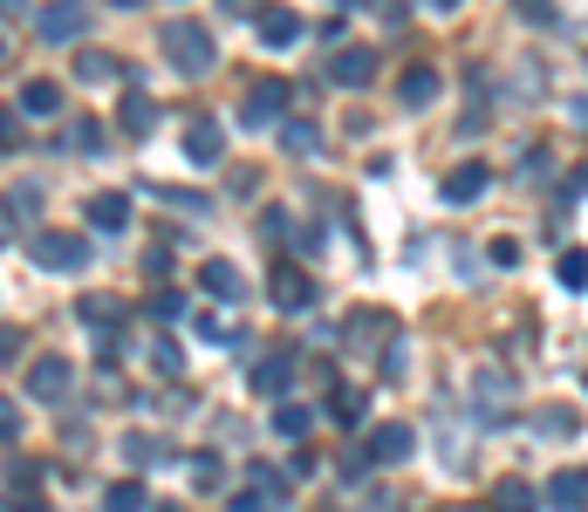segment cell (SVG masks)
<instances>
[{
  "mask_svg": "<svg viewBox=\"0 0 588 512\" xmlns=\"http://www.w3.org/2000/svg\"><path fill=\"white\" fill-rule=\"evenodd\" d=\"M485 260H493V267H520V240H493V246H485Z\"/></svg>",
  "mask_w": 588,
  "mask_h": 512,
  "instance_id": "obj_41",
  "label": "cell"
},
{
  "mask_svg": "<svg viewBox=\"0 0 588 512\" xmlns=\"http://www.w3.org/2000/svg\"><path fill=\"white\" fill-rule=\"evenodd\" d=\"M28 342H21V328H0V355H21Z\"/></svg>",
  "mask_w": 588,
  "mask_h": 512,
  "instance_id": "obj_45",
  "label": "cell"
},
{
  "mask_svg": "<svg viewBox=\"0 0 588 512\" xmlns=\"http://www.w3.org/2000/svg\"><path fill=\"white\" fill-rule=\"evenodd\" d=\"M14 48H21V35L8 28V21H0V69H8V62H14Z\"/></svg>",
  "mask_w": 588,
  "mask_h": 512,
  "instance_id": "obj_44",
  "label": "cell"
},
{
  "mask_svg": "<svg viewBox=\"0 0 588 512\" xmlns=\"http://www.w3.org/2000/svg\"><path fill=\"white\" fill-rule=\"evenodd\" d=\"M247 485H253V492H261L267 505H280V499H288V478H280L274 465H253V472H247Z\"/></svg>",
  "mask_w": 588,
  "mask_h": 512,
  "instance_id": "obj_31",
  "label": "cell"
},
{
  "mask_svg": "<svg viewBox=\"0 0 588 512\" xmlns=\"http://www.w3.org/2000/svg\"><path fill=\"white\" fill-rule=\"evenodd\" d=\"M89 28V0H48L35 8V41H83Z\"/></svg>",
  "mask_w": 588,
  "mask_h": 512,
  "instance_id": "obj_4",
  "label": "cell"
},
{
  "mask_svg": "<svg viewBox=\"0 0 588 512\" xmlns=\"http://www.w3.org/2000/svg\"><path fill=\"white\" fill-rule=\"evenodd\" d=\"M233 512H267V499H261V492H240V499H233Z\"/></svg>",
  "mask_w": 588,
  "mask_h": 512,
  "instance_id": "obj_46",
  "label": "cell"
},
{
  "mask_svg": "<svg viewBox=\"0 0 588 512\" xmlns=\"http://www.w3.org/2000/svg\"><path fill=\"white\" fill-rule=\"evenodd\" d=\"M336 8H343V14H356V8H370V0H336Z\"/></svg>",
  "mask_w": 588,
  "mask_h": 512,
  "instance_id": "obj_51",
  "label": "cell"
},
{
  "mask_svg": "<svg viewBox=\"0 0 588 512\" xmlns=\"http://www.w3.org/2000/svg\"><path fill=\"white\" fill-rule=\"evenodd\" d=\"M75 75H83V83L96 89V83H117L123 62H117V56H104V48H83V56H75Z\"/></svg>",
  "mask_w": 588,
  "mask_h": 512,
  "instance_id": "obj_23",
  "label": "cell"
},
{
  "mask_svg": "<svg viewBox=\"0 0 588 512\" xmlns=\"http://www.w3.org/2000/svg\"><path fill=\"white\" fill-rule=\"evenodd\" d=\"M110 512H151L144 485H137V478H117V485H110Z\"/></svg>",
  "mask_w": 588,
  "mask_h": 512,
  "instance_id": "obj_32",
  "label": "cell"
},
{
  "mask_svg": "<svg viewBox=\"0 0 588 512\" xmlns=\"http://www.w3.org/2000/svg\"><path fill=\"white\" fill-rule=\"evenodd\" d=\"M0 14H21V0H0Z\"/></svg>",
  "mask_w": 588,
  "mask_h": 512,
  "instance_id": "obj_52",
  "label": "cell"
},
{
  "mask_svg": "<svg viewBox=\"0 0 588 512\" xmlns=\"http://www.w3.org/2000/svg\"><path fill=\"white\" fill-rule=\"evenodd\" d=\"M581 382H588V376H581Z\"/></svg>",
  "mask_w": 588,
  "mask_h": 512,
  "instance_id": "obj_57",
  "label": "cell"
},
{
  "mask_svg": "<svg viewBox=\"0 0 588 512\" xmlns=\"http://www.w3.org/2000/svg\"><path fill=\"white\" fill-rule=\"evenodd\" d=\"M548 505H554V512H588V472H575V465L554 472V478H548Z\"/></svg>",
  "mask_w": 588,
  "mask_h": 512,
  "instance_id": "obj_14",
  "label": "cell"
},
{
  "mask_svg": "<svg viewBox=\"0 0 588 512\" xmlns=\"http://www.w3.org/2000/svg\"><path fill=\"white\" fill-rule=\"evenodd\" d=\"M219 8H226V14H247V8H253V0H219Z\"/></svg>",
  "mask_w": 588,
  "mask_h": 512,
  "instance_id": "obj_50",
  "label": "cell"
},
{
  "mask_svg": "<svg viewBox=\"0 0 588 512\" xmlns=\"http://www.w3.org/2000/svg\"><path fill=\"white\" fill-rule=\"evenodd\" d=\"M288 382H295V355L280 349V355H267V363L253 369V397H288Z\"/></svg>",
  "mask_w": 588,
  "mask_h": 512,
  "instance_id": "obj_20",
  "label": "cell"
},
{
  "mask_svg": "<svg viewBox=\"0 0 588 512\" xmlns=\"http://www.w3.org/2000/svg\"><path fill=\"white\" fill-rule=\"evenodd\" d=\"M527 424L541 430V438H581V410H575V403H541Z\"/></svg>",
  "mask_w": 588,
  "mask_h": 512,
  "instance_id": "obj_17",
  "label": "cell"
},
{
  "mask_svg": "<svg viewBox=\"0 0 588 512\" xmlns=\"http://www.w3.org/2000/svg\"><path fill=\"white\" fill-rule=\"evenodd\" d=\"M439 89H445V83H439V69H431V62H411V69L397 75V96L411 102V110H424V102H439Z\"/></svg>",
  "mask_w": 588,
  "mask_h": 512,
  "instance_id": "obj_13",
  "label": "cell"
},
{
  "mask_svg": "<svg viewBox=\"0 0 588 512\" xmlns=\"http://www.w3.org/2000/svg\"><path fill=\"white\" fill-rule=\"evenodd\" d=\"M328 83H343V89H363V83H376V48H336L328 56Z\"/></svg>",
  "mask_w": 588,
  "mask_h": 512,
  "instance_id": "obj_8",
  "label": "cell"
},
{
  "mask_svg": "<svg viewBox=\"0 0 588 512\" xmlns=\"http://www.w3.org/2000/svg\"><path fill=\"white\" fill-rule=\"evenodd\" d=\"M267 294H274V307H288V315H301V307L315 301V280L301 273L295 260H280V267L267 273Z\"/></svg>",
  "mask_w": 588,
  "mask_h": 512,
  "instance_id": "obj_7",
  "label": "cell"
},
{
  "mask_svg": "<svg viewBox=\"0 0 588 512\" xmlns=\"http://www.w3.org/2000/svg\"><path fill=\"white\" fill-rule=\"evenodd\" d=\"M0 205H8L14 225H28V219L41 212V185H28V178H21V185H8V198H0Z\"/></svg>",
  "mask_w": 588,
  "mask_h": 512,
  "instance_id": "obj_26",
  "label": "cell"
},
{
  "mask_svg": "<svg viewBox=\"0 0 588 512\" xmlns=\"http://www.w3.org/2000/svg\"><path fill=\"white\" fill-rule=\"evenodd\" d=\"M89 225L96 233H123V225H131V198L123 192H96L89 198Z\"/></svg>",
  "mask_w": 588,
  "mask_h": 512,
  "instance_id": "obj_19",
  "label": "cell"
},
{
  "mask_svg": "<svg viewBox=\"0 0 588 512\" xmlns=\"http://www.w3.org/2000/svg\"><path fill=\"white\" fill-rule=\"evenodd\" d=\"M493 512H541V492H533L527 478H500L493 485V499H485Z\"/></svg>",
  "mask_w": 588,
  "mask_h": 512,
  "instance_id": "obj_21",
  "label": "cell"
},
{
  "mask_svg": "<svg viewBox=\"0 0 588 512\" xmlns=\"http://www.w3.org/2000/svg\"><path fill=\"white\" fill-rule=\"evenodd\" d=\"M21 117H28V123L62 117V83H48V75H35V83H21Z\"/></svg>",
  "mask_w": 588,
  "mask_h": 512,
  "instance_id": "obj_12",
  "label": "cell"
},
{
  "mask_svg": "<svg viewBox=\"0 0 588 512\" xmlns=\"http://www.w3.org/2000/svg\"><path fill=\"white\" fill-rule=\"evenodd\" d=\"M144 307H151V315H158V321H171V315H185V301H178L171 288H158V294H151Z\"/></svg>",
  "mask_w": 588,
  "mask_h": 512,
  "instance_id": "obj_38",
  "label": "cell"
},
{
  "mask_svg": "<svg viewBox=\"0 0 588 512\" xmlns=\"http://www.w3.org/2000/svg\"><path fill=\"white\" fill-rule=\"evenodd\" d=\"M185 158H192V164H219V158H226V131H219L213 117H199L192 131H185Z\"/></svg>",
  "mask_w": 588,
  "mask_h": 512,
  "instance_id": "obj_15",
  "label": "cell"
},
{
  "mask_svg": "<svg viewBox=\"0 0 588 512\" xmlns=\"http://www.w3.org/2000/svg\"><path fill=\"white\" fill-rule=\"evenodd\" d=\"M363 451H370V465H404V458L418 451V430L411 424H376Z\"/></svg>",
  "mask_w": 588,
  "mask_h": 512,
  "instance_id": "obj_9",
  "label": "cell"
},
{
  "mask_svg": "<svg viewBox=\"0 0 588 512\" xmlns=\"http://www.w3.org/2000/svg\"><path fill=\"white\" fill-rule=\"evenodd\" d=\"M274 430H280V438H309V430H315V410H309V403H280V410H274Z\"/></svg>",
  "mask_w": 588,
  "mask_h": 512,
  "instance_id": "obj_28",
  "label": "cell"
},
{
  "mask_svg": "<svg viewBox=\"0 0 588 512\" xmlns=\"http://www.w3.org/2000/svg\"><path fill=\"white\" fill-rule=\"evenodd\" d=\"M424 8H439V14H458V8H466V0H424Z\"/></svg>",
  "mask_w": 588,
  "mask_h": 512,
  "instance_id": "obj_48",
  "label": "cell"
},
{
  "mask_svg": "<svg viewBox=\"0 0 588 512\" xmlns=\"http://www.w3.org/2000/svg\"><path fill=\"white\" fill-rule=\"evenodd\" d=\"M69 382H75V363H69V355H35L21 390H28L35 403H69Z\"/></svg>",
  "mask_w": 588,
  "mask_h": 512,
  "instance_id": "obj_5",
  "label": "cell"
},
{
  "mask_svg": "<svg viewBox=\"0 0 588 512\" xmlns=\"http://www.w3.org/2000/svg\"><path fill=\"white\" fill-rule=\"evenodd\" d=\"M123 458L151 472V465H165V444H158V438H131V444H123Z\"/></svg>",
  "mask_w": 588,
  "mask_h": 512,
  "instance_id": "obj_35",
  "label": "cell"
},
{
  "mask_svg": "<svg viewBox=\"0 0 588 512\" xmlns=\"http://www.w3.org/2000/svg\"><path fill=\"white\" fill-rule=\"evenodd\" d=\"M192 328H199V342H233V328H226L219 315H199Z\"/></svg>",
  "mask_w": 588,
  "mask_h": 512,
  "instance_id": "obj_42",
  "label": "cell"
},
{
  "mask_svg": "<svg viewBox=\"0 0 588 512\" xmlns=\"http://www.w3.org/2000/svg\"><path fill=\"white\" fill-rule=\"evenodd\" d=\"M144 198H158V205H178V212H199V219L213 212V198H206V192H178V185H144Z\"/></svg>",
  "mask_w": 588,
  "mask_h": 512,
  "instance_id": "obj_25",
  "label": "cell"
},
{
  "mask_svg": "<svg viewBox=\"0 0 588 512\" xmlns=\"http://www.w3.org/2000/svg\"><path fill=\"white\" fill-rule=\"evenodd\" d=\"M288 102H295V83H280V75H253L247 102H240V123H247V131H274V123L288 117Z\"/></svg>",
  "mask_w": 588,
  "mask_h": 512,
  "instance_id": "obj_2",
  "label": "cell"
},
{
  "mask_svg": "<svg viewBox=\"0 0 588 512\" xmlns=\"http://www.w3.org/2000/svg\"><path fill=\"white\" fill-rule=\"evenodd\" d=\"M117 8H144V0H117Z\"/></svg>",
  "mask_w": 588,
  "mask_h": 512,
  "instance_id": "obj_54",
  "label": "cell"
},
{
  "mask_svg": "<svg viewBox=\"0 0 588 512\" xmlns=\"http://www.w3.org/2000/svg\"><path fill=\"white\" fill-rule=\"evenodd\" d=\"M21 137H28V117H21V110H0V150H21Z\"/></svg>",
  "mask_w": 588,
  "mask_h": 512,
  "instance_id": "obj_37",
  "label": "cell"
},
{
  "mask_svg": "<svg viewBox=\"0 0 588 512\" xmlns=\"http://www.w3.org/2000/svg\"><path fill=\"white\" fill-rule=\"evenodd\" d=\"M548 164H554V150H548V144H533L527 158H520V178H548Z\"/></svg>",
  "mask_w": 588,
  "mask_h": 512,
  "instance_id": "obj_40",
  "label": "cell"
},
{
  "mask_svg": "<svg viewBox=\"0 0 588 512\" xmlns=\"http://www.w3.org/2000/svg\"><path fill=\"white\" fill-rule=\"evenodd\" d=\"M253 28H261L267 48H288V41H301V14L295 8H261V14H253Z\"/></svg>",
  "mask_w": 588,
  "mask_h": 512,
  "instance_id": "obj_18",
  "label": "cell"
},
{
  "mask_svg": "<svg viewBox=\"0 0 588 512\" xmlns=\"http://www.w3.org/2000/svg\"><path fill=\"white\" fill-rule=\"evenodd\" d=\"M0 438H21V410L8 397H0Z\"/></svg>",
  "mask_w": 588,
  "mask_h": 512,
  "instance_id": "obj_43",
  "label": "cell"
},
{
  "mask_svg": "<svg viewBox=\"0 0 588 512\" xmlns=\"http://www.w3.org/2000/svg\"><path fill=\"white\" fill-rule=\"evenodd\" d=\"M485 185H493V171H485L479 158L472 164H458V171H445V205H472V198H485Z\"/></svg>",
  "mask_w": 588,
  "mask_h": 512,
  "instance_id": "obj_11",
  "label": "cell"
},
{
  "mask_svg": "<svg viewBox=\"0 0 588 512\" xmlns=\"http://www.w3.org/2000/svg\"><path fill=\"white\" fill-rule=\"evenodd\" d=\"M28 512H48V505H28Z\"/></svg>",
  "mask_w": 588,
  "mask_h": 512,
  "instance_id": "obj_56",
  "label": "cell"
},
{
  "mask_svg": "<svg viewBox=\"0 0 588 512\" xmlns=\"http://www.w3.org/2000/svg\"><path fill=\"white\" fill-rule=\"evenodd\" d=\"M199 288H206L213 301H240V294H247V280H240L233 260H199Z\"/></svg>",
  "mask_w": 588,
  "mask_h": 512,
  "instance_id": "obj_16",
  "label": "cell"
},
{
  "mask_svg": "<svg viewBox=\"0 0 588 512\" xmlns=\"http://www.w3.org/2000/svg\"><path fill=\"white\" fill-rule=\"evenodd\" d=\"M158 48H165V62H171L178 75H206V69L219 62L213 28H199V21H165V28H158Z\"/></svg>",
  "mask_w": 588,
  "mask_h": 512,
  "instance_id": "obj_1",
  "label": "cell"
},
{
  "mask_svg": "<svg viewBox=\"0 0 588 512\" xmlns=\"http://www.w3.org/2000/svg\"><path fill=\"white\" fill-rule=\"evenodd\" d=\"M554 273H561V288H575V294H581V288H588V246H568Z\"/></svg>",
  "mask_w": 588,
  "mask_h": 512,
  "instance_id": "obj_30",
  "label": "cell"
},
{
  "mask_svg": "<svg viewBox=\"0 0 588 512\" xmlns=\"http://www.w3.org/2000/svg\"><path fill=\"white\" fill-rule=\"evenodd\" d=\"M581 185H588V171H581V178H575V185H568V192H581Z\"/></svg>",
  "mask_w": 588,
  "mask_h": 512,
  "instance_id": "obj_53",
  "label": "cell"
},
{
  "mask_svg": "<svg viewBox=\"0 0 588 512\" xmlns=\"http://www.w3.org/2000/svg\"><path fill=\"white\" fill-rule=\"evenodd\" d=\"M288 219H295V212H280V205H267V212H261V240H267V246H280V240L295 233Z\"/></svg>",
  "mask_w": 588,
  "mask_h": 512,
  "instance_id": "obj_34",
  "label": "cell"
},
{
  "mask_svg": "<svg viewBox=\"0 0 588 512\" xmlns=\"http://www.w3.org/2000/svg\"><path fill=\"white\" fill-rule=\"evenodd\" d=\"M568 117H575L581 131H588V96H575V102H568Z\"/></svg>",
  "mask_w": 588,
  "mask_h": 512,
  "instance_id": "obj_47",
  "label": "cell"
},
{
  "mask_svg": "<svg viewBox=\"0 0 588 512\" xmlns=\"http://www.w3.org/2000/svg\"><path fill=\"white\" fill-rule=\"evenodd\" d=\"M123 315H131V307H123L117 294H83V301H75V321H83V328H96V336H104V349H117V328H123Z\"/></svg>",
  "mask_w": 588,
  "mask_h": 512,
  "instance_id": "obj_6",
  "label": "cell"
},
{
  "mask_svg": "<svg viewBox=\"0 0 588 512\" xmlns=\"http://www.w3.org/2000/svg\"><path fill=\"white\" fill-rule=\"evenodd\" d=\"M439 512H493V505H466V499H458V505H439Z\"/></svg>",
  "mask_w": 588,
  "mask_h": 512,
  "instance_id": "obj_49",
  "label": "cell"
},
{
  "mask_svg": "<svg viewBox=\"0 0 588 512\" xmlns=\"http://www.w3.org/2000/svg\"><path fill=\"white\" fill-rule=\"evenodd\" d=\"M123 131H131V137H151V131H158V102H151L144 89L123 96Z\"/></svg>",
  "mask_w": 588,
  "mask_h": 512,
  "instance_id": "obj_22",
  "label": "cell"
},
{
  "mask_svg": "<svg viewBox=\"0 0 588 512\" xmlns=\"http://www.w3.org/2000/svg\"><path fill=\"white\" fill-rule=\"evenodd\" d=\"M151 369H158V376H178V369H185V355H178L171 336H151Z\"/></svg>",
  "mask_w": 588,
  "mask_h": 512,
  "instance_id": "obj_33",
  "label": "cell"
},
{
  "mask_svg": "<svg viewBox=\"0 0 588 512\" xmlns=\"http://www.w3.org/2000/svg\"><path fill=\"white\" fill-rule=\"evenodd\" d=\"M192 485H206V492L219 485V458H213V451H199V458H192Z\"/></svg>",
  "mask_w": 588,
  "mask_h": 512,
  "instance_id": "obj_39",
  "label": "cell"
},
{
  "mask_svg": "<svg viewBox=\"0 0 588 512\" xmlns=\"http://www.w3.org/2000/svg\"><path fill=\"white\" fill-rule=\"evenodd\" d=\"M28 253H35V267H48V273H75V267H89V240H83V233H62V225L35 233Z\"/></svg>",
  "mask_w": 588,
  "mask_h": 512,
  "instance_id": "obj_3",
  "label": "cell"
},
{
  "mask_svg": "<svg viewBox=\"0 0 588 512\" xmlns=\"http://www.w3.org/2000/svg\"><path fill=\"white\" fill-rule=\"evenodd\" d=\"M514 14L527 28H554V0H514Z\"/></svg>",
  "mask_w": 588,
  "mask_h": 512,
  "instance_id": "obj_36",
  "label": "cell"
},
{
  "mask_svg": "<svg viewBox=\"0 0 588 512\" xmlns=\"http://www.w3.org/2000/svg\"><path fill=\"white\" fill-rule=\"evenodd\" d=\"M151 512H178V505H151Z\"/></svg>",
  "mask_w": 588,
  "mask_h": 512,
  "instance_id": "obj_55",
  "label": "cell"
},
{
  "mask_svg": "<svg viewBox=\"0 0 588 512\" xmlns=\"http://www.w3.org/2000/svg\"><path fill=\"white\" fill-rule=\"evenodd\" d=\"M363 410H370V397L356 390V382H343V390L328 397V417H336V424H363Z\"/></svg>",
  "mask_w": 588,
  "mask_h": 512,
  "instance_id": "obj_27",
  "label": "cell"
},
{
  "mask_svg": "<svg viewBox=\"0 0 588 512\" xmlns=\"http://www.w3.org/2000/svg\"><path fill=\"white\" fill-rule=\"evenodd\" d=\"M391 336H397V321L383 315V307H370V315L356 307V315L343 321V342H349V349H376V342H391Z\"/></svg>",
  "mask_w": 588,
  "mask_h": 512,
  "instance_id": "obj_10",
  "label": "cell"
},
{
  "mask_svg": "<svg viewBox=\"0 0 588 512\" xmlns=\"http://www.w3.org/2000/svg\"><path fill=\"white\" fill-rule=\"evenodd\" d=\"M104 144H110V131H104L96 117H75V123H69V150H104Z\"/></svg>",
  "mask_w": 588,
  "mask_h": 512,
  "instance_id": "obj_29",
  "label": "cell"
},
{
  "mask_svg": "<svg viewBox=\"0 0 588 512\" xmlns=\"http://www.w3.org/2000/svg\"><path fill=\"white\" fill-rule=\"evenodd\" d=\"M280 150H288V158H315V150H322V131H315V123H280Z\"/></svg>",
  "mask_w": 588,
  "mask_h": 512,
  "instance_id": "obj_24",
  "label": "cell"
}]
</instances>
